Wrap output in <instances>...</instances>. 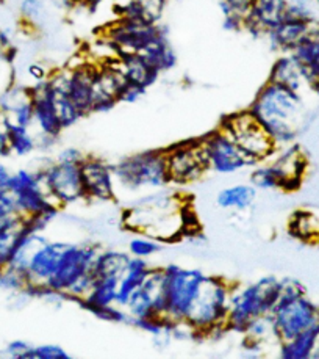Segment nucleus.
Instances as JSON below:
<instances>
[{
    "instance_id": "nucleus-11",
    "label": "nucleus",
    "mask_w": 319,
    "mask_h": 359,
    "mask_svg": "<svg viewBox=\"0 0 319 359\" xmlns=\"http://www.w3.org/2000/svg\"><path fill=\"white\" fill-rule=\"evenodd\" d=\"M80 165L82 163L55 161L39 170L45 190L59 208L85 201Z\"/></svg>"
},
{
    "instance_id": "nucleus-39",
    "label": "nucleus",
    "mask_w": 319,
    "mask_h": 359,
    "mask_svg": "<svg viewBox=\"0 0 319 359\" xmlns=\"http://www.w3.org/2000/svg\"><path fill=\"white\" fill-rule=\"evenodd\" d=\"M31 345L25 341H13L6 345V353L16 359H29Z\"/></svg>"
},
{
    "instance_id": "nucleus-24",
    "label": "nucleus",
    "mask_w": 319,
    "mask_h": 359,
    "mask_svg": "<svg viewBox=\"0 0 319 359\" xmlns=\"http://www.w3.org/2000/svg\"><path fill=\"white\" fill-rule=\"evenodd\" d=\"M118 66L122 72L125 82L141 86L144 90H148L149 86L154 85L160 77V72H157L136 54L121 55L118 58Z\"/></svg>"
},
{
    "instance_id": "nucleus-36",
    "label": "nucleus",
    "mask_w": 319,
    "mask_h": 359,
    "mask_svg": "<svg viewBox=\"0 0 319 359\" xmlns=\"http://www.w3.org/2000/svg\"><path fill=\"white\" fill-rule=\"evenodd\" d=\"M92 316L97 317L99 320L108 322V323H130L129 312L118 304L104 306V308H97L91 312Z\"/></svg>"
},
{
    "instance_id": "nucleus-41",
    "label": "nucleus",
    "mask_w": 319,
    "mask_h": 359,
    "mask_svg": "<svg viewBox=\"0 0 319 359\" xmlns=\"http://www.w3.org/2000/svg\"><path fill=\"white\" fill-rule=\"evenodd\" d=\"M27 74H29V77L33 81V85H36V83H41L44 81H48L50 72L45 69L43 65L31 63L29 68H27Z\"/></svg>"
},
{
    "instance_id": "nucleus-21",
    "label": "nucleus",
    "mask_w": 319,
    "mask_h": 359,
    "mask_svg": "<svg viewBox=\"0 0 319 359\" xmlns=\"http://www.w3.org/2000/svg\"><path fill=\"white\" fill-rule=\"evenodd\" d=\"M96 63L86 62L68 68V95L83 116L92 113V82H94Z\"/></svg>"
},
{
    "instance_id": "nucleus-25",
    "label": "nucleus",
    "mask_w": 319,
    "mask_h": 359,
    "mask_svg": "<svg viewBox=\"0 0 319 359\" xmlns=\"http://www.w3.org/2000/svg\"><path fill=\"white\" fill-rule=\"evenodd\" d=\"M268 81L288 86V88L299 93L307 86L301 65L296 62V58L291 54H282L276 60L271 68Z\"/></svg>"
},
{
    "instance_id": "nucleus-38",
    "label": "nucleus",
    "mask_w": 319,
    "mask_h": 359,
    "mask_svg": "<svg viewBox=\"0 0 319 359\" xmlns=\"http://www.w3.org/2000/svg\"><path fill=\"white\" fill-rule=\"evenodd\" d=\"M252 4H254V0H218L222 15L224 13H236V15H241L244 18L250 10Z\"/></svg>"
},
{
    "instance_id": "nucleus-20",
    "label": "nucleus",
    "mask_w": 319,
    "mask_h": 359,
    "mask_svg": "<svg viewBox=\"0 0 319 359\" xmlns=\"http://www.w3.org/2000/svg\"><path fill=\"white\" fill-rule=\"evenodd\" d=\"M311 35H319V21L316 18L311 21L285 19L276 29H272L266 38L269 39L272 49L282 54H290L299 43Z\"/></svg>"
},
{
    "instance_id": "nucleus-23",
    "label": "nucleus",
    "mask_w": 319,
    "mask_h": 359,
    "mask_svg": "<svg viewBox=\"0 0 319 359\" xmlns=\"http://www.w3.org/2000/svg\"><path fill=\"white\" fill-rule=\"evenodd\" d=\"M150 270H152V265L149 264L148 259L130 256L127 269H125L121 279H119V289H118V298H116L118 306H121V308L125 309V306H127L133 292H135L139 285L144 283V279L148 278Z\"/></svg>"
},
{
    "instance_id": "nucleus-31",
    "label": "nucleus",
    "mask_w": 319,
    "mask_h": 359,
    "mask_svg": "<svg viewBox=\"0 0 319 359\" xmlns=\"http://www.w3.org/2000/svg\"><path fill=\"white\" fill-rule=\"evenodd\" d=\"M291 237L305 243L319 242V217L310 210H297L291 215L288 223Z\"/></svg>"
},
{
    "instance_id": "nucleus-5",
    "label": "nucleus",
    "mask_w": 319,
    "mask_h": 359,
    "mask_svg": "<svg viewBox=\"0 0 319 359\" xmlns=\"http://www.w3.org/2000/svg\"><path fill=\"white\" fill-rule=\"evenodd\" d=\"M163 270V295L166 302V320L186 322L202 294L208 275L199 269L166 265Z\"/></svg>"
},
{
    "instance_id": "nucleus-26",
    "label": "nucleus",
    "mask_w": 319,
    "mask_h": 359,
    "mask_svg": "<svg viewBox=\"0 0 319 359\" xmlns=\"http://www.w3.org/2000/svg\"><path fill=\"white\" fill-rule=\"evenodd\" d=\"M146 63L152 66L157 72H168L177 65V55L176 50L172 49L166 33L158 36L155 41H152L148 48L138 54Z\"/></svg>"
},
{
    "instance_id": "nucleus-7",
    "label": "nucleus",
    "mask_w": 319,
    "mask_h": 359,
    "mask_svg": "<svg viewBox=\"0 0 319 359\" xmlns=\"http://www.w3.org/2000/svg\"><path fill=\"white\" fill-rule=\"evenodd\" d=\"M269 317L277 342L281 344L319 325V306L307 294L281 290V298Z\"/></svg>"
},
{
    "instance_id": "nucleus-18",
    "label": "nucleus",
    "mask_w": 319,
    "mask_h": 359,
    "mask_svg": "<svg viewBox=\"0 0 319 359\" xmlns=\"http://www.w3.org/2000/svg\"><path fill=\"white\" fill-rule=\"evenodd\" d=\"M288 0H254L244 19V30L250 35L266 36L285 21Z\"/></svg>"
},
{
    "instance_id": "nucleus-16",
    "label": "nucleus",
    "mask_w": 319,
    "mask_h": 359,
    "mask_svg": "<svg viewBox=\"0 0 319 359\" xmlns=\"http://www.w3.org/2000/svg\"><path fill=\"white\" fill-rule=\"evenodd\" d=\"M272 158V165L281 176V190L283 191H296L301 189L305 172L309 168L307 156L297 144L291 143L282 148H277Z\"/></svg>"
},
{
    "instance_id": "nucleus-33",
    "label": "nucleus",
    "mask_w": 319,
    "mask_h": 359,
    "mask_svg": "<svg viewBox=\"0 0 319 359\" xmlns=\"http://www.w3.org/2000/svg\"><path fill=\"white\" fill-rule=\"evenodd\" d=\"M250 184L257 190H281V176H278L274 165L258 163L252 168Z\"/></svg>"
},
{
    "instance_id": "nucleus-12",
    "label": "nucleus",
    "mask_w": 319,
    "mask_h": 359,
    "mask_svg": "<svg viewBox=\"0 0 319 359\" xmlns=\"http://www.w3.org/2000/svg\"><path fill=\"white\" fill-rule=\"evenodd\" d=\"M164 157L169 182L174 185L197 182L208 171L201 138L171 146L169 149L164 151Z\"/></svg>"
},
{
    "instance_id": "nucleus-4",
    "label": "nucleus",
    "mask_w": 319,
    "mask_h": 359,
    "mask_svg": "<svg viewBox=\"0 0 319 359\" xmlns=\"http://www.w3.org/2000/svg\"><path fill=\"white\" fill-rule=\"evenodd\" d=\"M234 284L221 276L208 275L202 294L192 308L186 323L194 330L197 336L216 334L227 331V316L230 308V295Z\"/></svg>"
},
{
    "instance_id": "nucleus-22",
    "label": "nucleus",
    "mask_w": 319,
    "mask_h": 359,
    "mask_svg": "<svg viewBox=\"0 0 319 359\" xmlns=\"http://www.w3.org/2000/svg\"><path fill=\"white\" fill-rule=\"evenodd\" d=\"M290 54L301 65L307 88L319 91V35L305 38Z\"/></svg>"
},
{
    "instance_id": "nucleus-27",
    "label": "nucleus",
    "mask_w": 319,
    "mask_h": 359,
    "mask_svg": "<svg viewBox=\"0 0 319 359\" xmlns=\"http://www.w3.org/2000/svg\"><path fill=\"white\" fill-rule=\"evenodd\" d=\"M319 339V325L301 332L295 337L278 344V356L283 359H310L313 358Z\"/></svg>"
},
{
    "instance_id": "nucleus-10",
    "label": "nucleus",
    "mask_w": 319,
    "mask_h": 359,
    "mask_svg": "<svg viewBox=\"0 0 319 359\" xmlns=\"http://www.w3.org/2000/svg\"><path fill=\"white\" fill-rule=\"evenodd\" d=\"M201 146L207 161L208 171L218 175H235V172L254 168L257 165L239 146L221 129H215L201 138Z\"/></svg>"
},
{
    "instance_id": "nucleus-43",
    "label": "nucleus",
    "mask_w": 319,
    "mask_h": 359,
    "mask_svg": "<svg viewBox=\"0 0 319 359\" xmlns=\"http://www.w3.org/2000/svg\"><path fill=\"white\" fill-rule=\"evenodd\" d=\"M11 176L13 172L6 170L3 165H0V191H10Z\"/></svg>"
},
{
    "instance_id": "nucleus-8",
    "label": "nucleus",
    "mask_w": 319,
    "mask_h": 359,
    "mask_svg": "<svg viewBox=\"0 0 319 359\" xmlns=\"http://www.w3.org/2000/svg\"><path fill=\"white\" fill-rule=\"evenodd\" d=\"M218 128L232 137V140L257 165L268 162L277 151V146L272 143V140L249 110H241L227 115Z\"/></svg>"
},
{
    "instance_id": "nucleus-9",
    "label": "nucleus",
    "mask_w": 319,
    "mask_h": 359,
    "mask_svg": "<svg viewBox=\"0 0 319 359\" xmlns=\"http://www.w3.org/2000/svg\"><path fill=\"white\" fill-rule=\"evenodd\" d=\"M10 194L16 201L17 214L24 218L44 214L58 215L62 209L45 190L39 171L19 170L13 172Z\"/></svg>"
},
{
    "instance_id": "nucleus-35",
    "label": "nucleus",
    "mask_w": 319,
    "mask_h": 359,
    "mask_svg": "<svg viewBox=\"0 0 319 359\" xmlns=\"http://www.w3.org/2000/svg\"><path fill=\"white\" fill-rule=\"evenodd\" d=\"M19 11H21L22 21L33 25V27L41 24L45 16H48V8H45L44 0H22Z\"/></svg>"
},
{
    "instance_id": "nucleus-32",
    "label": "nucleus",
    "mask_w": 319,
    "mask_h": 359,
    "mask_svg": "<svg viewBox=\"0 0 319 359\" xmlns=\"http://www.w3.org/2000/svg\"><path fill=\"white\" fill-rule=\"evenodd\" d=\"M3 128H5L6 140H8V148L11 154L24 157V156L31 154V152L38 148L36 135L31 134L30 128H22V126L10 123L5 116H3Z\"/></svg>"
},
{
    "instance_id": "nucleus-1",
    "label": "nucleus",
    "mask_w": 319,
    "mask_h": 359,
    "mask_svg": "<svg viewBox=\"0 0 319 359\" xmlns=\"http://www.w3.org/2000/svg\"><path fill=\"white\" fill-rule=\"evenodd\" d=\"M277 148L295 143L304 115V99L281 83L266 82L248 109Z\"/></svg>"
},
{
    "instance_id": "nucleus-17",
    "label": "nucleus",
    "mask_w": 319,
    "mask_h": 359,
    "mask_svg": "<svg viewBox=\"0 0 319 359\" xmlns=\"http://www.w3.org/2000/svg\"><path fill=\"white\" fill-rule=\"evenodd\" d=\"M66 245H68V242L48 241L35 250L24 269L27 289L45 285L53 275V271L57 270Z\"/></svg>"
},
{
    "instance_id": "nucleus-44",
    "label": "nucleus",
    "mask_w": 319,
    "mask_h": 359,
    "mask_svg": "<svg viewBox=\"0 0 319 359\" xmlns=\"http://www.w3.org/2000/svg\"><path fill=\"white\" fill-rule=\"evenodd\" d=\"M313 358L319 359V339H318V344H316V350H315V353H313Z\"/></svg>"
},
{
    "instance_id": "nucleus-45",
    "label": "nucleus",
    "mask_w": 319,
    "mask_h": 359,
    "mask_svg": "<svg viewBox=\"0 0 319 359\" xmlns=\"http://www.w3.org/2000/svg\"><path fill=\"white\" fill-rule=\"evenodd\" d=\"M313 4H315L316 6H319V0H313Z\"/></svg>"
},
{
    "instance_id": "nucleus-13",
    "label": "nucleus",
    "mask_w": 319,
    "mask_h": 359,
    "mask_svg": "<svg viewBox=\"0 0 319 359\" xmlns=\"http://www.w3.org/2000/svg\"><path fill=\"white\" fill-rule=\"evenodd\" d=\"M164 30L160 24L144 22V21H130V19H118L105 32V38L115 46L119 57L139 54L148 46L162 36Z\"/></svg>"
},
{
    "instance_id": "nucleus-29",
    "label": "nucleus",
    "mask_w": 319,
    "mask_h": 359,
    "mask_svg": "<svg viewBox=\"0 0 319 359\" xmlns=\"http://www.w3.org/2000/svg\"><path fill=\"white\" fill-rule=\"evenodd\" d=\"M257 199V189L252 184H235L222 189L216 196V204L225 210H248Z\"/></svg>"
},
{
    "instance_id": "nucleus-15",
    "label": "nucleus",
    "mask_w": 319,
    "mask_h": 359,
    "mask_svg": "<svg viewBox=\"0 0 319 359\" xmlns=\"http://www.w3.org/2000/svg\"><path fill=\"white\" fill-rule=\"evenodd\" d=\"M80 171H82V184L86 201H115L118 196V189L113 165L99 157L86 156L82 165H80Z\"/></svg>"
},
{
    "instance_id": "nucleus-40",
    "label": "nucleus",
    "mask_w": 319,
    "mask_h": 359,
    "mask_svg": "<svg viewBox=\"0 0 319 359\" xmlns=\"http://www.w3.org/2000/svg\"><path fill=\"white\" fill-rule=\"evenodd\" d=\"M146 91L148 90L141 88V86H136V85L125 82V85L122 86L121 95H119V102H135L144 95Z\"/></svg>"
},
{
    "instance_id": "nucleus-19",
    "label": "nucleus",
    "mask_w": 319,
    "mask_h": 359,
    "mask_svg": "<svg viewBox=\"0 0 319 359\" xmlns=\"http://www.w3.org/2000/svg\"><path fill=\"white\" fill-rule=\"evenodd\" d=\"M29 88L33 104V116H35V124L33 126H36L39 135L58 140L64 129L62 123H59L58 113L55 110V105L52 102L45 81L31 85Z\"/></svg>"
},
{
    "instance_id": "nucleus-2",
    "label": "nucleus",
    "mask_w": 319,
    "mask_h": 359,
    "mask_svg": "<svg viewBox=\"0 0 319 359\" xmlns=\"http://www.w3.org/2000/svg\"><path fill=\"white\" fill-rule=\"evenodd\" d=\"M282 281L276 276H263L254 283L234 285L230 295L227 331L244 334L255 318L269 316L281 298Z\"/></svg>"
},
{
    "instance_id": "nucleus-30",
    "label": "nucleus",
    "mask_w": 319,
    "mask_h": 359,
    "mask_svg": "<svg viewBox=\"0 0 319 359\" xmlns=\"http://www.w3.org/2000/svg\"><path fill=\"white\" fill-rule=\"evenodd\" d=\"M130 261V255L119 250H99L94 265H92V273L96 278H119L127 269Z\"/></svg>"
},
{
    "instance_id": "nucleus-3",
    "label": "nucleus",
    "mask_w": 319,
    "mask_h": 359,
    "mask_svg": "<svg viewBox=\"0 0 319 359\" xmlns=\"http://www.w3.org/2000/svg\"><path fill=\"white\" fill-rule=\"evenodd\" d=\"M99 247L85 243H69L59 259L57 270L45 283V287L62 294L66 300L77 304L88 295L96 276L92 273Z\"/></svg>"
},
{
    "instance_id": "nucleus-37",
    "label": "nucleus",
    "mask_w": 319,
    "mask_h": 359,
    "mask_svg": "<svg viewBox=\"0 0 319 359\" xmlns=\"http://www.w3.org/2000/svg\"><path fill=\"white\" fill-rule=\"evenodd\" d=\"M71 355L55 344L31 345L29 359H69Z\"/></svg>"
},
{
    "instance_id": "nucleus-34",
    "label": "nucleus",
    "mask_w": 319,
    "mask_h": 359,
    "mask_svg": "<svg viewBox=\"0 0 319 359\" xmlns=\"http://www.w3.org/2000/svg\"><path fill=\"white\" fill-rule=\"evenodd\" d=\"M163 251V242L150 236L136 234L130 238L129 242V255L141 259H150L152 256L158 255Z\"/></svg>"
},
{
    "instance_id": "nucleus-42",
    "label": "nucleus",
    "mask_w": 319,
    "mask_h": 359,
    "mask_svg": "<svg viewBox=\"0 0 319 359\" xmlns=\"http://www.w3.org/2000/svg\"><path fill=\"white\" fill-rule=\"evenodd\" d=\"M86 154L83 151H80L77 148H64L62 152H59L57 161H63V162H72V163H82L85 161Z\"/></svg>"
},
{
    "instance_id": "nucleus-6",
    "label": "nucleus",
    "mask_w": 319,
    "mask_h": 359,
    "mask_svg": "<svg viewBox=\"0 0 319 359\" xmlns=\"http://www.w3.org/2000/svg\"><path fill=\"white\" fill-rule=\"evenodd\" d=\"M116 189L124 191L160 190L168 187L169 175L164 151H146L113 163Z\"/></svg>"
},
{
    "instance_id": "nucleus-14",
    "label": "nucleus",
    "mask_w": 319,
    "mask_h": 359,
    "mask_svg": "<svg viewBox=\"0 0 319 359\" xmlns=\"http://www.w3.org/2000/svg\"><path fill=\"white\" fill-rule=\"evenodd\" d=\"M125 311L129 312L130 320L133 318L166 317L162 267H152L144 283L133 292L127 306H125Z\"/></svg>"
},
{
    "instance_id": "nucleus-28",
    "label": "nucleus",
    "mask_w": 319,
    "mask_h": 359,
    "mask_svg": "<svg viewBox=\"0 0 319 359\" xmlns=\"http://www.w3.org/2000/svg\"><path fill=\"white\" fill-rule=\"evenodd\" d=\"M118 289L119 278H96V281L92 284L88 295L78 303V306L91 314V312L97 308L116 304Z\"/></svg>"
}]
</instances>
